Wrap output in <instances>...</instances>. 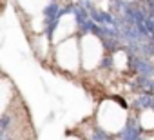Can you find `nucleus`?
<instances>
[{
  "mask_svg": "<svg viewBox=\"0 0 154 140\" xmlns=\"http://www.w3.org/2000/svg\"><path fill=\"white\" fill-rule=\"evenodd\" d=\"M65 140H84L76 131H67V135H65Z\"/></svg>",
  "mask_w": 154,
  "mask_h": 140,
  "instance_id": "obj_5",
  "label": "nucleus"
},
{
  "mask_svg": "<svg viewBox=\"0 0 154 140\" xmlns=\"http://www.w3.org/2000/svg\"><path fill=\"white\" fill-rule=\"evenodd\" d=\"M51 65H54L58 71L67 73V75H78L82 71L78 35H72V37H69V38L53 46Z\"/></svg>",
  "mask_w": 154,
  "mask_h": 140,
  "instance_id": "obj_1",
  "label": "nucleus"
},
{
  "mask_svg": "<svg viewBox=\"0 0 154 140\" xmlns=\"http://www.w3.org/2000/svg\"><path fill=\"white\" fill-rule=\"evenodd\" d=\"M74 131L78 133L84 140H116V136H114L112 133L102 129V127L94 122V118L84 120V122L78 126V129H74Z\"/></svg>",
  "mask_w": 154,
  "mask_h": 140,
  "instance_id": "obj_4",
  "label": "nucleus"
},
{
  "mask_svg": "<svg viewBox=\"0 0 154 140\" xmlns=\"http://www.w3.org/2000/svg\"><path fill=\"white\" fill-rule=\"evenodd\" d=\"M78 44H80V64L82 71H93L98 69L100 60L105 53L102 42L98 37L87 33V35H78Z\"/></svg>",
  "mask_w": 154,
  "mask_h": 140,
  "instance_id": "obj_3",
  "label": "nucleus"
},
{
  "mask_svg": "<svg viewBox=\"0 0 154 140\" xmlns=\"http://www.w3.org/2000/svg\"><path fill=\"white\" fill-rule=\"evenodd\" d=\"M93 118H94V122H96L102 129H105V131L116 135V133H118L120 129H123V126L127 124L129 113H127L125 109H122L112 98H105V100L100 102L98 111H96V115H94Z\"/></svg>",
  "mask_w": 154,
  "mask_h": 140,
  "instance_id": "obj_2",
  "label": "nucleus"
}]
</instances>
